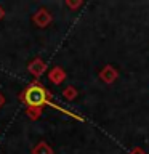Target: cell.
<instances>
[{"instance_id": "cell-1", "label": "cell", "mask_w": 149, "mask_h": 154, "mask_svg": "<svg viewBox=\"0 0 149 154\" xmlns=\"http://www.w3.org/2000/svg\"><path fill=\"white\" fill-rule=\"evenodd\" d=\"M23 100L27 106H34V108H38L42 104H47V91L42 85L32 84L29 85L23 93Z\"/></svg>"}]
</instances>
